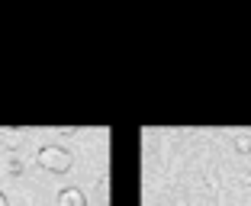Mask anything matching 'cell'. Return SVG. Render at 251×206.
I'll list each match as a JSON object with an SVG mask.
<instances>
[{
  "instance_id": "1",
  "label": "cell",
  "mask_w": 251,
  "mask_h": 206,
  "mask_svg": "<svg viewBox=\"0 0 251 206\" xmlns=\"http://www.w3.org/2000/svg\"><path fill=\"white\" fill-rule=\"evenodd\" d=\"M39 168H45L49 174H68L74 168V158L61 145H45V148H39Z\"/></svg>"
},
{
  "instance_id": "2",
  "label": "cell",
  "mask_w": 251,
  "mask_h": 206,
  "mask_svg": "<svg viewBox=\"0 0 251 206\" xmlns=\"http://www.w3.org/2000/svg\"><path fill=\"white\" fill-rule=\"evenodd\" d=\"M58 206H87L84 190H77V187H65V190L58 193Z\"/></svg>"
},
{
  "instance_id": "3",
  "label": "cell",
  "mask_w": 251,
  "mask_h": 206,
  "mask_svg": "<svg viewBox=\"0 0 251 206\" xmlns=\"http://www.w3.org/2000/svg\"><path fill=\"white\" fill-rule=\"evenodd\" d=\"M235 152L238 154H251V135H235Z\"/></svg>"
},
{
  "instance_id": "4",
  "label": "cell",
  "mask_w": 251,
  "mask_h": 206,
  "mask_svg": "<svg viewBox=\"0 0 251 206\" xmlns=\"http://www.w3.org/2000/svg\"><path fill=\"white\" fill-rule=\"evenodd\" d=\"M7 171H10L13 177H20V174H23V161L16 158V154H10V161H7Z\"/></svg>"
},
{
  "instance_id": "5",
  "label": "cell",
  "mask_w": 251,
  "mask_h": 206,
  "mask_svg": "<svg viewBox=\"0 0 251 206\" xmlns=\"http://www.w3.org/2000/svg\"><path fill=\"white\" fill-rule=\"evenodd\" d=\"M0 142H3V145H10V148H13L16 142H20V132H3V129H0Z\"/></svg>"
},
{
  "instance_id": "6",
  "label": "cell",
  "mask_w": 251,
  "mask_h": 206,
  "mask_svg": "<svg viewBox=\"0 0 251 206\" xmlns=\"http://www.w3.org/2000/svg\"><path fill=\"white\" fill-rule=\"evenodd\" d=\"M206 190H209V193L219 190V177H216V174H206Z\"/></svg>"
},
{
  "instance_id": "7",
  "label": "cell",
  "mask_w": 251,
  "mask_h": 206,
  "mask_svg": "<svg viewBox=\"0 0 251 206\" xmlns=\"http://www.w3.org/2000/svg\"><path fill=\"white\" fill-rule=\"evenodd\" d=\"M171 206H187V193H177V197H174V203Z\"/></svg>"
},
{
  "instance_id": "8",
  "label": "cell",
  "mask_w": 251,
  "mask_h": 206,
  "mask_svg": "<svg viewBox=\"0 0 251 206\" xmlns=\"http://www.w3.org/2000/svg\"><path fill=\"white\" fill-rule=\"evenodd\" d=\"M0 206H7V197H3V193H0Z\"/></svg>"
}]
</instances>
